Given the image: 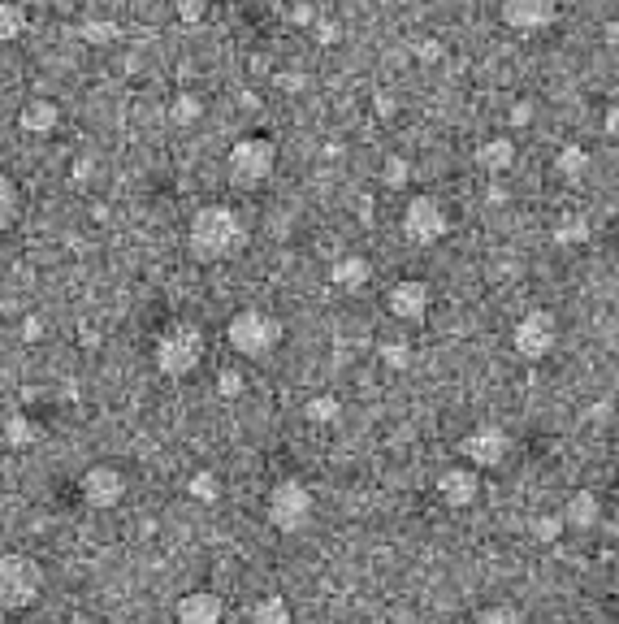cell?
<instances>
[{
    "mask_svg": "<svg viewBox=\"0 0 619 624\" xmlns=\"http://www.w3.org/2000/svg\"><path fill=\"white\" fill-rule=\"evenodd\" d=\"M247 221L234 204H204L191 213L187 226V252L200 265H226V260L247 252Z\"/></svg>",
    "mask_w": 619,
    "mask_h": 624,
    "instance_id": "1",
    "label": "cell"
},
{
    "mask_svg": "<svg viewBox=\"0 0 619 624\" xmlns=\"http://www.w3.org/2000/svg\"><path fill=\"white\" fill-rule=\"evenodd\" d=\"M204 356H208V338L195 321H174L152 347L156 369H161V377H169V382H187L204 364Z\"/></svg>",
    "mask_w": 619,
    "mask_h": 624,
    "instance_id": "2",
    "label": "cell"
},
{
    "mask_svg": "<svg viewBox=\"0 0 619 624\" xmlns=\"http://www.w3.org/2000/svg\"><path fill=\"white\" fill-rule=\"evenodd\" d=\"M44 564L26 551H5L0 555V611L5 616H18V611H31L44 594Z\"/></svg>",
    "mask_w": 619,
    "mask_h": 624,
    "instance_id": "3",
    "label": "cell"
},
{
    "mask_svg": "<svg viewBox=\"0 0 619 624\" xmlns=\"http://www.w3.org/2000/svg\"><path fill=\"white\" fill-rule=\"evenodd\" d=\"M282 338H286V325L269 308H239L226 321V343L243 360H269L282 347Z\"/></svg>",
    "mask_w": 619,
    "mask_h": 624,
    "instance_id": "4",
    "label": "cell"
},
{
    "mask_svg": "<svg viewBox=\"0 0 619 624\" xmlns=\"http://www.w3.org/2000/svg\"><path fill=\"white\" fill-rule=\"evenodd\" d=\"M226 174L239 191H260L278 174V143L269 135H243L230 143L226 152Z\"/></svg>",
    "mask_w": 619,
    "mask_h": 624,
    "instance_id": "5",
    "label": "cell"
},
{
    "mask_svg": "<svg viewBox=\"0 0 619 624\" xmlns=\"http://www.w3.org/2000/svg\"><path fill=\"white\" fill-rule=\"evenodd\" d=\"M265 512H269V525L278 533H304L312 525V516H316V494L304 486V481L286 477L269 490Z\"/></svg>",
    "mask_w": 619,
    "mask_h": 624,
    "instance_id": "6",
    "label": "cell"
},
{
    "mask_svg": "<svg viewBox=\"0 0 619 624\" xmlns=\"http://www.w3.org/2000/svg\"><path fill=\"white\" fill-rule=\"evenodd\" d=\"M399 230H403L407 243L433 247V243H442L446 234H451V213H446V204L438 200V195H412V200L403 204Z\"/></svg>",
    "mask_w": 619,
    "mask_h": 624,
    "instance_id": "7",
    "label": "cell"
},
{
    "mask_svg": "<svg viewBox=\"0 0 619 624\" xmlns=\"http://www.w3.org/2000/svg\"><path fill=\"white\" fill-rule=\"evenodd\" d=\"M511 347H516V356L520 360H546L550 351L559 347V321H555V312H546V308H533V312H524V317L516 321V330H511Z\"/></svg>",
    "mask_w": 619,
    "mask_h": 624,
    "instance_id": "8",
    "label": "cell"
},
{
    "mask_svg": "<svg viewBox=\"0 0 619 624\" xmlns=\"http://www.w3.org/2000/svg\"><path fill=\"white\" fill-rule=\"evenodd\" d=\"M459 455H464L468 468H477V473H485V468H503L507 455H511V434L503 425H477L472 434L459 438Z\"/></svg>",
    "mask_w": 619,
    "mask_h": 624,
    "instance_id": "9",
    "label": "cell"
},
{
    "mask_svg": "<svg viewBox=\"0 0 619 624\" xmlns=\"http://www.w3.org/2000/svg\"><path fill=\"white\" fill-rule=\"evenodd\" d=\"M78 494H83L87 507H96V512H109L126 499V473L117 464H91L83 481H78Z\"/></svg>",
    "mask_w": 619,
    "mask_h": 624,
    "instance_id": "10",
    "label": "cell"
},
{
    "mask_svg": "<svg viewBox=\"0 0 619 624\" xmlns=\"http://www.w3.org/2000/svg\"><path fill=\"white\" fill-rule=\"evenodd\" d=\"M386 304H390V312H394L399 321L416 325V321H425V317H429L433 291H429V282H425V278H399V282L390 286Z\"/></svg>",
    "mask_w": 619,
    "mask_h": 624,
    "instance_id": "11",
    "label": "cell"
},
{
    "mask_svg": "<svg viewBox=\"0 0 619 624\" xmlns=\"http://www.w3.org/2000/svg\"><path fill=\"white\" fill-rule=\"evenodd\" d=\"M559 18V0H503V22L511 31H546Z\"/></svg>",
    "mask_w": 619,
    "mask_h": 624,
    "instance_id": "12",
    "label": "cell"
},
{
    "mask_svg": "<svg viewBox=\"0 0 619 624\" xmlns=\"http://www.w3.org/2000/svg\"><path fill=\"white\" fill-rule=\"evenodd\" d=\"M438 494H442L446 507L464 512V507H472V503L481 499V473H477V468H468V464L446 468V473L438 477Z\"/></svg>",
    "mask_w": 619,
    "mask_h": 624,
    "instance_id": "13",
    "label": "cell"
},
{
    "mask_svg": "<svg viewBox=\"0 0 619 624\" xmlns=\"http://www.w3.org/2000/svg\"><path fill=\"white\" fill-rule=\"evenodd\" d=\"M178 624H221L226 620V603H221L217 590H187L174 607Z\"/></svg>",
    "mask_w": 619,
    "mask_h": 624,
    "instance_id": "14",
    "label": "cell"
},
{
    "mask_svg": "<svg viewBox=\"0 0 619 624\" xmlns=\"http://www.w3.org/2000/svg\"><path fill=\"white\" fill-rule=\"evenodd\" d=\"M559 516H563V529L589 533V529H598V520H602V499L594 490H572Z\"/></svg>",
    "mask_w": 619,
    "mask_h": 624,
    "instance_id": "15",
    "label": "cell"
},
{
    "mask_svg": "<svg viewBox=\"0 0 619 624\" xmlns=\"http://www.w3.org/2000/svg\"><path fill=\"white\" fill-rule=\"evenodd\" d=\"M18 126L26 130V135H39V139H48L52 130L61 126V104H57V100H48V96H35V100H26L22 109H18Z\"/></svg>",
    "mask_w": 619,
    "mask_h": 624,
    "instance_id": "16",
    "label": "cell"
},
{
    "mask_svg": "<svg viewBox=\"0 0 619 624\" xmlns=\"http://www.w3.org/2000/svg\"><path fill=\"white\" fill-rule=\"evenodd\" d=\"M516 139L511 135H490V139H481L477 143V169L481 174H490V178H498V174H507L511 165H516Z\"/></svg>",
    "mask_w": 619,
    "mask_h": 624,
    "instance_id": "17",
    "label": "cell"
},
{
    "mask_svg": "<svg viewBox=\"0 0 619 624\" xmlns=\"http://www.w3.org/2000/svg\"><path fill=\"white\" fill-rule=\"evenodd\" d=\"M589 169H594V156H589L585 143H563L555 152V174L568 182V187H581L589 178Z\"/></svg>",
    "mask_w": 619,
    "mask_h": 624,
    "instance_id": "18",
    "label": "cell"
},
{
    "mask_svg": "<svg viewBox=\"0 0 619 624\" xmlns=\"http://www.w3.org/2000/svg\"><path fill=\"white\" fill-rule=\"evenodd\" d=\"M368 278H373V265H368V256H338L334 269H329V282L338 286V291H364Z\"/></svg>",
    "mask_w": 619,
    "mask_h": 624,
    "instance_id": "19",
    "label": "cell"
},
{
    "mask_svg": "<svg viewBox=\"0 0 619 624\" xmlns=\"http://www.w3.org/2000/svg\"><path fill=\"white\" fill-rule=\"evenodd\" d=\"M0 434H5V447L22 451V447H31V442L39 438V425H35L26 412H13V416H5V425H0Z\"/></svg>",
    "mask_w": 619,
    "mask_h": 624,
    "instance_id": "20",
    "label": "cell"
},
{
    "mask_svg": "<svg viewBox=\"0 0 619 624\" xmlns=\"http://www.w3.org/2000/svg\"><path fill=\"white\" fill-rule=\"evenodd\" d=\"M589 239H594V226H589V217H581V213L559 217V226H555V243H559V247H585Z\"/></svg>",
    "mask_w": 619,
    "mask_h": 624,
    "instance_id": "21",
    "label": "cell"
},
{
    "mask_svg": "<svg viewBox=\"0 0 619 624\" xmlns=\"http://www.w3.org/2000/svg\"><path fill=\"white\" fill-rule=\"evenodd\" d=\"M200 117H204V96H195V91H178L169 100V122L174 126H195Z\"/></svg>",
    "mask_w": 619,
    "mask_h": 624,
    "instance_id": "22",
    "label": "cell"
},
{
    "mask_svg": "<svg viewBox=\"0 0 619 624\" xmlns=\"http://www.w3.org/2000/svg\"><path fill=\"white\" fill-rule=\"evenodd\" d=\"M252 624H291V603L282 594H265L252 607Z\"/></svg>",
    "mask_w": 619,
    "mask_h": 624,
    "instance_id": "23",
    "label": "cell"
},
{
    "mask_svg": "<svg viewBox=\"0 0 619 624\" xmlns=\"http://www.w3.org/2000/svg\"><path fill=\"white\" fill-rule=\"evenodd\" d=\"M22 217V187L9 174H0V230H9Z\"/></svg>",
    "mask_w": 619,
    "mask_h": 624,
    "instance_id": "24",
    "label": "cell"
},
{
    "mask_svg": "<svg viewBox=\"0 0 619 624\" xmlns=\"http://www.w3.org/2000/svg\"><path fill=\"white\" fill-rule=\"evenodd\" d=\"M22 35H26V9L18 0H0V44H13Z\"/></svg>",
    "mask_w": 619,
    "mask_h": 624,
    "instance_id": "25",
    "label": "cell"
},
{
    "mask_svg": "<svg viewBox=\"0 0 619 624\" xmlns=\"http://www.w3.org/2000/svg\"><path fill=\"white\" fill-rule=\"evenodd\" d=\"M529 533H533V542L550 546V542H559L568 529H563V516H559V512H537V516L529 520Z\"/></svg>",
    "mask_w": 619,
    "mask_h": 624,
    "instance_id": "26",
    "label": "cell"
},
{
    "mask_svg": "<svg viewBox=\"0 0 619 624\" xmlns=\"http://www.w3.org/2000/svg\"><path fill=\"white\" fill-rule=\"evenodd\" d=\"M308 421L312 425H334L338 416H342V399L338 395H316V399H308Z\"/></svg>",
    "mask_w": 619,
    "mask_h": 624,
    "instance_id": "27",
    "label": "cell"
},
{
    "mask_svg": "<svg viewBox=\"0 0 619 624\" xmlns=\"http://www.w3.org/2000/svg\"><path fill=\"white\" fill-rule=\"evenodd\" d=\"M381 182H386V187H407V182H412V161H407V156H386V161H381Z\"/></svg>",
    "mask_w": 619,
    "mask_h": 624,
    "instance_id": "28",
    "label": "cell"
},
{
    "mask_svg": "<svg viewBox=\"0 0 619 624\" xmlns=\"http://www.w3.org/2000/svg\"><path fill=\"white\" fill-rule=\"evenodd\" d=\"M472 624H524V611L511 607V603H490L477 611V620Z\"/></svg>",
    "mask_w": 619,
    "mask_h": 624,
    "instance_id": "29",
    "label": "cell"
},
{
    "mask_svg": "<svg viewBox=\"0 0 619 624\" xmlns=\"http://www.w3.org/2000/svg\"><path fill=\"white\" fill-rule=\"evenodd\" d=\"M191 499H200V503H217L221 499V477L217 473H208V468H204V473H195L191 477Z\"/></svg>",
    "mask_w": 619,
    "mask_h": 624,
    "instance_id": "30",
    "label": "cell"
},
{
    "mask_svg": "<svg viewBox=\"0 0 619 624\" xmlns=\"http://www.w3.org/2000/svg\"><path fill=\"white\" fill-rule=\"evenodd\" d=\"M78 35H83L87 39V44H113V39H117V22H104V18H87L83 26H78Z\"/></svg>",
    "mask_w": 619,
    "mask_h": 624,
    "instance_id": "31",
    "label": "cell"
},
{
    "mask_svg": "<svg viewBox=\"0 0 619 624\" xmlns=\"http://www.w3.org/2000/svg\"><path fill=\"white\" fill-rule=\"evenodd\" d=\"M208 9H213V0H174V13L182 26H200L208 18Z\"/></svg>",
    "mask_w": 619,
    "mask_h": 624,
    "instance_id": "32",
    "label": "cell"
},
{
    "mask_svg": "<svg viewBox=\"0 0 619 624\" xmlns=\"http://www.w3.org/2000/svg\"><path fill=\"white\" fill-rule=\"evenodd\" d=\"M381 364H386V369H407V364H412V347H407V343H386V347H381Z\"/></svg>",
    "mask_w": 619,
    "mask_h": 624,
    "instance_id": "33",
    "label": "cell"
},
{
    "mask_svg": "<svg viewBox=\"0 0 619 624\" xmlns=\"http://www.w3.org/2000/svg\"><path fill=\"white\" fill-rule=\"evenodd\" d=\"M312 35H316V44H321V48H334L338 39H342V26L334 18H316L312 22Z\"/></svg>",
    "mask_w": 619,
    "mask_h": 624,
    "instance_id": "34",
    "label": "cell"
},
{
    "mask_svg": "<svg viewBox=\"0 0 619 624\" xmlns=\"http://www.w3.org/2000/svg\"><path fill=\"white\" fill-rule=\"evenodd\" d=\"M243 390H247V382H243V373H239V369H226V373L217 377V395H226V399H239Z\"/></svg>",
    "mask_w": 619,
    "mask_h": 624,
    "instance_id": "35",
    "label": "cell"
},
{
    "mask_svg": "<svg viewBox=\"0 0 619 624\" xmlns=\"http://www.w3.org/2000/svg\"><path fill=\"white\" fill-rule=\"evenodd\" d=\"M416 57H420V65H438V61L446 57L442 39H420V44H416Z\"/></svg>",
    "mask_w": 619,
    "mask_h": 624,
    "instance_id": "36",
    "label": "cell"
},
{
    "mask_svg": "<svg viewBox=\"0 0 619 624\" xmlns=\"http://www.w3.org/2000/svg\"><path fill=\"white\" fill-rule=\"evenodd\" d=\"M373 109H377V117H394V113H399V100H394L390 91H377V96H373Z\"/></svg>",
    "mask_w": 619,
    "mask_h": 624,
    "instance_id": "37",
    "label": "cell"
},
{
    "mask_svg": "<svg viewBox=\"0 0 619 624\" xmlns=\"http://www.w3.org/2000/svg\"><path fill=\"white\" fill-rule=\"evenodd\" d=\"M533 122V100H516V109H511V126H529Z\"/></svg>",
    "mask_w": 619,
    "mask_h": 624,
    "instance_id": "38",
    "label": "cell"
},
{
    "mask_svg": "<svg viewBox=\"0 0 619 624\" xmlns=\"http://www.w3.org/2000/svg\"><path fill=\"white\" fill-rule=\"evenodd\" d=\"M291 18H295L299 26H312V22H316V9H312V5H295V9H291Z\"/></svg>",
    "mask_w": 619,
    "mask_h": 624,
    "instance_id": "39",
    "label": "cell"
},
{
    "mask_svg": "<svg viewBox=\"0 0 619 624\" xmlns=\"http://www.w3.org/2000/svg\"><path fill=\"white\" fill-rule=\"evenodd\" d=\"M611 416V399H598L594 408H589V421H607Z\"/></svg>",
    "mask_w": 619,
    "mask_h": 624,
    "instance_id": "40",
    "label": "cell"
},
{
    "mask_svg": "<svg viewBox=\"0 0 619 624\" xmlns=\"http://www.w3.org/2000/svg\"><path fill=\"white\" fill-rule=\"evenodd\" d=\"M602 39H607V44H611V48L619 44V18H611V22H602Z\"/></svg>",
    "mask_w": 619,
    "mask_h": 624,
    "instance_id": "41",
    "label": "cell"
},
{
    "mask_svg": "<svg viewBox=\"0 0 619 624\" xmlns=\"http://www.w3.org/2000/svg\"><path fill=\"white\" fill-rule=\"evenodd\" d=\"M22 334H26V338H39V334H44V325H39V317H26Z\"/></svg>",
    "mask_w": 619,
    "mask_h": 624,
    "instance_id": "42",
    "label": "cell"
},
{
    "mask_svg": "<svg viewBox=\"0 0 619 624\" xmlns=\"http://www.w3.org/2000/svg\"><path fill=\"white\" fill-rule=\"evenodd\" d=\"M607 130H611V135L619 130V104H611V109H607Z\"/></svg>",
    "mask_w": 619,
    "mask_h": 624,
    "instance_id": "43",
    "label": "cell"
},
{
    "mask_svg": "<svg viewBox=\"0 0 619 624\" xmlns=\"http://www.w3.org/2000/svg\"><path fill=\"white\" fill-rule=\"evenodd\" d=\"M70 624H87V620H70Z\"/></svg>",
    "mask_w": 619,
    "mask_h": 624,
    "instance_id": "44",
    "label": "cell"
},
{
    "mask_svg": "<svg viewBox=\"0 0 619 624\" xmlns=\"http://www.w3.org/2000/svg\"><path fill=\"white\" fill-rule=\"evenodd\" d=\"M459 5H472V0H459Z\"/></svg>",
    "mask_w": 619,
    "mask_h": 624,
    "instance_id": "45",
    "label": "cell"
},
{
    "mask_svg": "<svg viewBox=\"0 0 619 624\" xmlns=\"http://www.w3.org/2000/svg\"><path fill=\"white\" fill-rule=\"evenodd\" d=\"M615 481H619V468H615Z\"/></svg>",
    "mask_w": 619,
    "mask_h": 624,
    "instance_id": "46",
    "label": "cell"
},
{
    "mask_svg": "<svg viewBox=\"0 0 619 624\" xmlns=\"http://www.w3.org/2000/svg\"><path fill=\"white\" fill-rule=\"evenodd\" d=\"M615 377H619V373H615Z\"/></svg>",
    "mask_w": 619,
    "mask_h": 624,
    "instance_id": "47",
    "label": "cell"
}]
</instances>
